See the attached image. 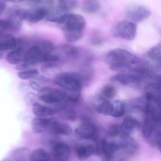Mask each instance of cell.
I'll return each mask as SVG.
<instances>
[{"instance_id":"9a60e30c","label":"cell","mask_w":161,"mask_h":161,"mask_svg":"<svg viewBox=\"0 0 161 161\" xmlns=\"http://www.w3.org/2000/svg\"><path fill=\"white\" fill-rule=\"evenodd\" d=\"M42 58V51L38 45L36 44L31 47L27 51L23 64L29 67H31L38 63H41Z\"/></svg>"},{"instance_id":"e575fe53","label":"cell","mask_w":161,"mask_h":161,"mask_svg":"<svg viewBox=\"0 0 161 161\" xmlns=\"http://www.w3.org/2000/svg\"><path fill=\"white\" fill-rule=\"evenodd\" d=\"M116 91L114 86L111 84L107 85L103 90L104 97L109 100L113 99L115 97Z\"/></svg>"},{"instance_id":"f1b7e54d","label":"cell","mask_w":161,"mask_h":161,"mask_svg":"<svg viewBox=\"0 0 161 161\" xmlns=\"http://www.w3.org/2000/svg\"><path fill=\"white\" fill-rule=\"evenodd\" d=\"M58 8L64 13L74 10L78 5V0H57Z\"/></svg>"},{"instance_id":"ffe728a7","label":"cell","mask_w":161,"mask_h":161,"mask_svg":"<svg viewBox=\"0 0 161 161\" xmlns=\"http://www.w3.org/2000/svg\"><path fill=\"white\" fill-rule=\"evenodd\" d=\"M32 110L34 114L37 117L47 118L56 113L53 107L45 106L36 102L32 105Z\"/></svg>"},{"instance_id":"60d3db41","label":"cell","mask_w":161,"mask_h":161,"mask_svg":"<svg viewBox=\"0 0 161 161\" xmlns=\"http://www.w3.org/2000/svg\"><path fill=\"white\" fill-rule=\"evenodd\" d=\"M6 2H8L14 3H18L24 1V0H4Z\"/></svg>"},{"instance_id":"cb8c5ba5","label":"cell","mask_w":161,"mask_h":161,"mask_svg":"<svg viewBox=\"0 0 161 161\" xmlns=\"http://www.w3.org/2000/svg\"><path fill=\"white\" fill-rule=\"evenodd\" d=\"M31 152L30 149L26 147L18 148L11 153L12 160L15 161H30Z\"/></svg>"},{"instance_id":"8d00e7d4","label":"cell","mask_w":161,"mask_h":161,"mask_svg":"<svg viewBox=\"0 0 161 161\" xmlns=\"http://www.w3.org/2000/svg\"><path fill=\"white\" fill-rule=\"evenodd\" d=\"M91 43L94 46H101L103 43V40L102 37L99 35V34L97 33L94 34L91 37Z\"/></svg>"},{"instance_id":"b9f144b4","label":"cell","mask_w":161,"mask_h":161,"mask_svg":"<svg viewBox=\"0 0 161 161\" xmlns=\"http://www.w3.org/2000/svg\"><path fill=\"white\" fill-rule=\"evenodd\" d=\"M4 53L3 52L0 51V59H2L4 56Z\"/></svg>"},{"instance_id":"6da1fadb","label":"cell","mask_w":161,"mask_h":161,"mask_svg":"<svg viewBox=\"0 0 161 161\" xmlns=\"http://www.w3.org/2000/svg\"><path fill=\"white\" fill-rule=\"evenodd\" d=\"M109 67L114 71H130L137 74L145 66L144 61L126 50L116 48L110 51L106 56Z\"/></svg>"},{"instance_id":"74e56055","label":"cell","mask_w":161,"mask_h":161,"mask_svg":"<svg viewBox=\"0 0 161 161\" xmlns=\"http://www.w3.org/2000/svg\"><path fill=\"white\" fill-rule=\"evenodd\" d=\"M43 0H24L27 4L31 6H35L39 5Z\"/></svg>"},{"instance_id":"44dd1931","label":"cell","mask_w":161,"mask_h":161,"mask_svg":"<svg viewBox=\"0 0 161 161\" xmlns=\"http://www.w3.org/2000/svg\"><path fill=\"white\" fill-rule=\"evenodd\" d=\"M57 51L56 53H58L61 59L63 56L67 58L75 59L78 57L79 53V50L77 47L69 44L61 45Z\"/></svg>"},{"instance_id":"7a4b0ae2","label":"cell","mask_w":161,"mask_h":161,"mask_svg":"<svg viewBox=\"0 0 161 161\" xmlns=\"http://www.w3.org/2000/svg\"><path fill=\"white\" fill-rule=\"evenodd\" d=\"M69 42L81 39L85 29L86 21L83 17L77 14L65 13L60 16L56 22Z\"/></svg>"},{"instance_id":"484cf974","label":"cell","mask_w":161,"mask_h":161,"mask_svg":"<svg viewBox=\"0 0 161 161\" xmlns=\"http://www.w3.org/2000/svg\"><path fill=\"white\" fill-rule=\"evenodd\" d=\"M101 8L100 0H85L82 4V9L85 13L89 14H97Z\"/></svg>"},{"instance_id":"8fae6325","label":"cell","mask_w":161,"mask_h":161,"mask_svg":"<svg viewBox=\"0 0 161 161\" xmlns=\"http://www.w3.org/2000/svg\"><path fill=\"white\" fill-rule=\"evenodd\" d=\"M52 147V157L54 160L64 161L69 159L70 150L65 143L57 141Z\"/></svg>"},{"instance_id":"1f68e13d","label":"cell","mask_w":161,"mask_h":161,"mask_svg":"<svg viewBox=\"0 0 161 161\" xmlns=\"http://www.w3.org/2000/svg\"><path fill=\"white\" fill-rule=\"evenodd\" d=\"M122 131L123 130L121 124L115 123L109 127L107 134L110 137L114 138L122 134Z\"/></svg>"},{"instance_id":"d4e9b609","label":"cell","mask_w":161,"mask_h":161,"mask_svg":"<svg viewBox=\"0 0 161 161\" xmlns=\"http://www.w3.org/2000/svg\"><path fill=\"white\" fill-rule=\"evenodd\" d=\"M95 153V147L91 144L80 145L76 148V154L80 160H86Z\"/></svg>"},{"instance_id":"836d02e7","label":"cell","mask_w":161,"mask_h":161,"mask_svg":"<svg viewBox=\"0 0 161 161\" xmlns=\"http://www.w3.org/2000/svg\"><path fill=\"white\" fill-rule=\"evenodd\" d=\"M38 71L36 69H29L27 70L19 71L17 73V76L19 79L22 80H27L31 79L34 75L38 74Z\"/></svg>"},{"instance_id":"ab89813d","label":"cell","mask_w":161,"mask_h":161,"mask_svg":"<svg viewBox=\"0 0 161 161\" xmlns=\"http://www.w3.org/2000/svg\"><path fill=\"white\" fill-rule=\"evenodd\" d=\"M6 7V1L4 0H0V14H2L5 11Z\"/></svg>"},{"instance_id":"52a82bcc","label":"cell","mask_w":161,"mask_h":161,"mask_svg":"<svg viewBox=\"0 0 161 161\" xmlns=\"http://www.w3.org/2000/svg\"><path fill=\"white\" fill-rule=\"evenodd\" d=\"M161 43H159L150 49L144 61L147 67L154 72L161 70Z\"/></svg>"},{"instance_id":"7402d4cb","label":"cell","mask_w":161,"mask_h":161,"mask_svg":"<svg viewBox=\"0 0 161 161\" xmlns=\"http://www.w3.org/2000/svg\"><path fill=\"white\" fill-rule=\"evenodd\" d=\"M121 125L123 130L122 134L128 135H130L134 131L139 129L141 126L140 122L131 116L127 117Z\"/></svg>"},{"instance_id":"f35d334b","label":"cell","mask_w":161,"mask_h":161,"mask_svg":"<svg viewBox=\"0 0 161 161\" xmlns=\"http://www.w3.org/2000/svg\"><path fill=\"white\" fill-rule=\"evenodd\" d=\"M18 86L19 90L20 92H25L29 89V85L26 83H20Z\"/></svg>"},{"instance_id":"4316f807","label":"cell","mask_w":161,"mask_h":161,"mask_svg":"<svg viewBox=\"0 0 161 161\" xmlns=\"http://www.w3.org/2000/svg\"><path fill=\"white\" fill-rule=\"evenodd\" d=\"M52 160L51 154L44 149H36L31 153L30 161H50Z\"/></svg>"},{"instance_id":"2e32d148","label":"cell","mask_w":161,"mask_h":161,"mask_svg":"<svg viewBox=\"0 0 161 161\" xmlns=\"http://www.w3.org/2000/svg\"><path fill=\"white\" fill-rule=\"evenodd\" d=\"M27 53L25 47L18 46L7 54L6 60L11 64H19L24 62Z\"/></svg>"},{"instance_id":"30bf717a","label":"cell","mask_w":161,"mask_h":161,"mask_svg":"<svg viewBox=\"0 0 161 161\" xmlns=\"http://www.w3.org/2000/svg\"><path fill=\"white\" fill-rule=\"evenodd\" d=\"M75 134L81 139L95 140L98 137V129L97 126L92 122L85 120L76 128Z\"/></svg>"},{"instance_id":"d590c367","label":"cell","mask_w":161,"mask_h":161,"mask_svg":"<svg viewBox=\"0 0 161 161\" xmlns=\"http://www.w3.org/2000/svg\"><path fill=\"white\" fill-rule=\"evenodd\" d=\"M36 95L34 92H28L25 97V102L26 104L29 106H32L36 102Z\"/></svg>"},{"instance_id":"d6a6232c","label":"cell","mask_w":161,"mask_h":161,"mask_svg":"<svg viewBox=\"0 0 161 161\" xmlns=\"http://www.w3.org/2000/svg\"><path fill=\"white\" fill-rule=\"evenodd\" d=\"M56 134L54 133L53 132L49 131V132L47 133L43 136L42 138V145L45 147H50L54 145L55 142H57L55 140V135Z\"/></svg>"},{"instance_id":"ac0fdd59","label":"cell","mask_w":161,"mask_h":161,"mask_svg":"<svg viewBox=\"0 0 161 161\" xmlns=\"http://www.w3.org/2000/svg\"><path fill=\"white\" fill-rule=\"evenodd\" d=\"M56 134L64 136L70 135L72 133L71 127L65 123L61 122L54 118H52L49 130Z\"/></svg>"},{"instance_id":"3957f363","label":"cell","mask_w":161,"mask_h":161,"mask_svg":"<svg viewBox=\"0 0 161 161\" xmlns=\"http://www.w3.org/2000/svg\"><path fill=\"white\" fill-rule=\"evenodd\" d=\"M54 82L66 90V93H80L83 82L79 74L72 72H62L57 74Z\"/></svg>"},{"instance_id":"4fadbf2b","label":"cell","mask_w":161,"mask_h":161,"mask_svg":"<svg viewBox=\"0 0 161 161\" xmlns=\"http://www.w3.org/2000/svg\"><path fill=\"white\" fill-rule=\"evenodd\" d=\"M113 82H116L122 85L136 87L141 84L142 79L136 74H118L111 77Z\"/></svg>"},{"instance_id":"5b68a950","label":"cell","mask_w":161,"mask_h":161,"mask_svg":"<svg viewBox=\"0 0 161 161\" xmlns=\"http://www.w3.org/2000/svg\"><path fill=\"white\" fill-rule=\"evenodd\" d=\"M24 11L19 8H14L9 12L6 19H0V29L3 31H18L20 30L23 21Z\"/></svg>"},{"instance_id":"e0dca14e","label":"cell","mask_w":161,"mask_h":161,"mask_svg":"<svg viewBox=\"0 0 161 161\" xmlns=\"http://www.w3.org/2000/svg\"><path fill=\"white\" fill-rule=\"evenodd\" d=\"M52 118L37 117L32 121L31 128L35 134L41 133L49 130L51 124Z\"/></svg>"},{"instance_id":"8992f818","label":"cell","mask_w":161,"mask_h":161,"mask_svg":"<svg viewBox=\"0 0 161 161\" xmlns=\"http://www.w3.org/2000/svg\"><path fill=\"white\" fill-rule=\"evenodd\" d=\"M37 97L43 102L52 105L67 100L66 92L48 87H45L38 91Z\"/></svg>"},{"instance_id":"603a6c76","label":"cell","mask_w":161,"mask_h":161,"mask_svg":"<svg viewBox=\"0 0 161 161\" xmlns=\"http://www.w3.org/2000/svg\"><path fill=\"white\" fill-rule=\"evenodd\" d=\"M50 80L44 75L36 74L30 79V86L33 90L39 91L45 87H47Z\"/></svg>"},{"instance_id":"9c48e42d","label":"cell","mask_w":161,"mask_h":161,"mask_svg":"<svg viewBox=\"0 0 161 161\" xmlns=\"http://www.w3.org/2000/svg\"><path fill=\"white\" fill-rule=\"evenodd\" d=\"M126 15L130 21L138 23L148 18L150 16L151 12L143 5H132L127 9Z\"/></svg>"},{"instance_id":"4dcf8cb0","label":"cell","mask_w":161,"mask_h":161,"mask_svg":"<svg viewBox=\"0 0 161 161\" xmlns=\"http://www.w3.org/2000/svg\"><path fill=\"white\" fill-rule=\"evenodd\" d=\"M143 98H137L131 101L129 103V106L126 105V111L129 109L130 111H139L141 109H144L145 105Z\"/></svg>"},{"instance_id":"5bb4252c","label":"cell","mask_w":161,"mask_h":161,"mask_svg":"<svg viewBox=\"0 0 161 161\" xmlns=\"http://www.w3.org/2000/svg\"><path fill=\"white\" fill-rule=\"evenodd\" d=\"M119 143L120 148L125 155H133L138 149L137 142L130 135L122 134Z\"/></svg>"},{"instance_id":"7bdbcfd3","label":"cell","mask_w":161,"mask_h":161,"mask_svg":"<svg viewBox=\"0 0 161 161\" xmlns=\"http://www.w3.org/2000/svg\"><path fill=\"white\" fill-rule=\"evenodd\" d=\"M3 31L0 29V36L3 34Z\"/></svg>"},{"instance_id":"83f0119b","label":"cell","mask_w":161,"mask_h":161,"mask_svg":"<svg viewBox=\"0 0 161 161\" xmlns=\"http://www.w3.org/2000/svg\"><path fill=\"white\" fill-rule=\"evenodd\" d=\"M113 111L111 116L119 118L124 115L126 112V104L125 102L117 100L113 102Z\"/></svg>"},{"instance_id":"7c38bea8","label":"cell","mask_w":161,"mask_h":161,"mask_svg":"<svg viewBox=\"0 0 161 161\" xmlns=\"http://www.w3.org/2000/svg\"><path fill=\"white\" fill-rule=\"evenodd\" d=\"M160 82H151L145 86V97L147 102L160 104L161 88Z\"/></svg>"},{"instance_id":"f546056e","label":"cell","mask_w":161,"mask_h":161,"mask_svg":"<svg viewBox=\"0 0 161 161\" xmlns=\"http://www.w3.org/2000/svg\"><path fill=\"white\" fill-rule=\"evenodd\" d=\"M113 103L103 101L97 107V111L99 114L105 115H111L113 111Z\"/></svg>"},{"instance_id":"d6986e66","label":"cell","mask_w":161,"mask_h":161,"mask_svg":"<svg viewBox=\"0 0 161 161\" xmlns=\"http://www.w3.org/2000/svg\"><path fill=\"white\" fill-rule=\"evenodd\" d=\"M17 40L11 34H2L0 36V51L4 52L14 50L17 47Z\"/></svg>"},{"instance_id":"277c9868","label":"cell","mask_w":161,"mask_h":161,"mask_svg":"<svg viewBox=\"0 0 161 161\" xmlns=\"http://www.w3.org/2000/svg\"><path fill=\"white\" fill-rule=\"evenodd\" d=\"M137 32V26L130 20H123L118 23L112 31L114 37L128 41L135 38Z\"/></svg>"},{"instance_id":"ba28073f","label":"cell","mask_w":161,"mask_h":161,"mask_svg":"<svg viewBox=\"0 0 161 161\" xmlns=\"http://www.w3.org/2000/svg\"><path fill=\"white\" fill-rule=\"evenodd\" d=\"M49 13V11L42 4L40 6L36 5L23 12V20L29 23H37L46 19Z\"/></svg>"}]
</instances>
